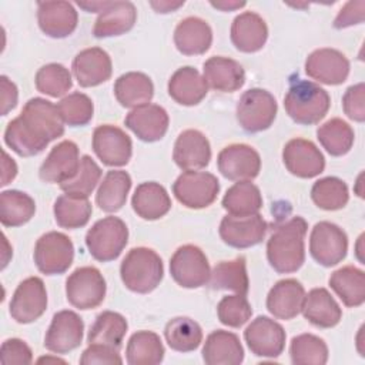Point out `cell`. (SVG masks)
<instances>
[{"instance_id":"53","label":"cell","mask_w":365,"mask_h":365,"mask_svg":"<svg viewBox=\"0 0 365 365\" xmlns=\"http://www.w3.org/2000/svg\"><path fill=\"white\" fill-rule=\"evenodd\" d=\"M81 365H93V364H123V359L118 354V349L98 345V344H88L87 349L81 354L80 358Z\"/></svg>"},{"instance_id":"50","label":"cell","mask_w":365,"mask_h":365,"mask_svg":"<svg viewBox=\"0 0 365 365\" xmlns=\"http://www.w3.org/2000/svg\"><path fill=\"white\" fill-rule=\"evenodd\" d=\"M217 315L221 324L231 328H240L251 318L252 308L245 295H227L218 302Z\"/></svg>"},{"instance_id":"10","label":"cell","mask_w":365,"mask_h":365,"mask_svg":"<svg viewBox=\"0 0 365 365\" xmlns=\"http://www.w3.org/2000/svg\"><path fill=\"white\" fill-rule=\"evenodd\" d=\"M170 274L182 288H200L208 284L211 269L202 250L197 245L185 244L173 254Z\"/></svg>"},{"instance_id":"46","label":"cell","mask_w":365,"mask_h":365,"mask_svg":"<svg viewBox=\"0 0 365 365\" xmlns=\"http://www.w3.org/2000/svg\"><path fill=\"white\" fill-rule=\"evenodd\" d=\"M289 355L295 365H324L328 361V346L314 334H301L292 338Z\"/></svg>"},{"instance_id":"12","label":"cell","mask_w":365,"mask_h":365,"mask_svg":"<svg viewBox=\"0 0 365 365\" xmlns=\"http://www.w3.org/2000/svg\"><path fill=\"white\" fill-rule=\"evenodd\" d=\"M47 308V291L38 277L21 281L10 301V315L19 324H30L38 319Z\"/></svg>"},{"instance_id":"25","label":"cell","mask_w":365,"mask_h":365,"mask_svg":"<svg viewBox=\"0 0 365 365\" xmlns=\"http://www.w3.org/2000/svg\"><path fill=\"white\" fill-rule=\"evenodd\" d=\"M305 289L295 278H285L278 281L267 295V309L274 318L292 319L302 308Z\"/></svg>"},{"instance_id":"60","label":"cell","mask_w":365,"mask_h":365,"mask_svg":"<svg viewBox=\"0 0 365 365\" xmlns=\"http://www.w3.org/2000/svg\"><path fill=\"white\" fill-rule=\"evenodd\" d=\"M43 361H58V362H64L63 359H58V358H40L38 362H43Z\"/></svg>"},{"instance_id":"30","label":"cell","mask_w":365,"mask_h":365,"mask_svg":"<svg viewBox=\"0 0 365 365\" xmlns=\"http://www.w3.org/2000/svg\"><path fill=\"white\" fill-rule=\"evenodd\" d=\"M212 43V30L210 24L200 17H187L181 20L174 30V44L185 56H197L208 51Z\"/></svg>"},{"instance_id":"11","label":"cell","mask_w":365,"mask_h":365,"mask_svg":"<svg viewBox=\"0 0 365 365\" xmlns=\"http://www.w3.org/2000/svg\"><path fill=\"white\" fill-rule=\"evenodd\" d=\"M348 237L341 227L329 221H319L314 225L309 235V252L318 264L334 267L345 258Z\"/></svg>"},{"instance_id":"7","label":"cell","mask_w":365,"mask_h":365,"mask_svg":"<svg viewBox=\"0 0 365 365\" xmlns=\"http://www.w3.org/2000/svg\"><path fill=\"white\" fill-rule=\"evenodd\" d=\"M33 258L40 272L46 275L63 274L73 264L74 245L66 234L50 231L37 240Z\"/></svg>"},{"instance_id":"1","label":"cell","mask_w":365,"mask_h":365,"mask_svg":"<svg viewBox=\"0 0 365 365\" xmlns=\"http://www.w3.org/2000/svg\"><path fill=\"white\" fill-rule=\"evenodd\" d=\"M64 134V121L57 106L51 101L30 98L19 117L13 118L4 130V143L19 155L40 154L50 141Z\"/></svg>"},{"instance_id":"9","label":"cell","mask_w":365,"mask_h":365,"mask_svg":"<svg viewBox=\"0 0 365 365\" xmlns=\"http://www.w3.org/2000/svg\"><path fill=\"white\" fill-rule=\"evenodd\" d=\"M220 191V181L207 171H184L173 184L175 198L187 208H205L211 205Z\"/></svg>"},{"instance_id":"43","label":"cell","mask_w":365,"mask_h":365,"mask_svg":"<svg viewBox=\"0 0 365 365\" xmlns=\"http://www.w3.org/2000/svg\"><path fill=\"white\" fill-rule=\"evenodd\" d=\"M164 336L171 349L178 352H191L202 342V329L194 319L177 317L167 322Z\"/></svg>"},{"instance_id":"15","label":"cell","mask_w":365,"mask_h":365,"mask_svg":"<svg viewBox=\"0 0 365 365\" xmlns=\"http://www.w3.org/2000/svg\"><path fill=\"white\" fill-rule=\"evenodd\" d=\"M84 322L70 309L58 311L53 315L51 324L44 336V346L54 354H67L83 341Z\"/></svg>"},{"instance_id":"51","label":"cell","mask_w":365,"mask_h":365,"mask_svg":"<svg viewBox=\"0 0 365 365\" xmlns=\"http://www.w3.org/2000/svg\"><path fill=\"white\" fill-rule=\"evenodd\" d=\"M33 361L30 346L20 338H9L1 344L0 362L3 365H27Z\"/></svg>"},{"instance_id":"41","label":"cell","mask_w":365,"mask_h":365,"mask_svg":"<svg viewBox=\"0 0 365 365\" xmlns=\"http://www.w3.org/2000/svg\"><path fill=\"white\" fill-rule=\"evenodd\" d=\"M36 212L34 200L23 191L7 190L0 194V221L4 227H20Z\"/></svg>"},{"instance_id":"19","label":"cell","mask_w":365,"mask_h":365,"mask_svg":"<svg viewBox=\"0 0 365 365\" xmlns=\"http://www.w3.org/2000/svg\"><path fill=\"white\" fill-rule=\"evenodd\" d=\"M221 240L234 248H250L259 244L267 232V222L259 214L247 217L225 215L220 222Z\"/></svg>"},{"instance_id":"16","label":"cell","mask_w":365,"mask_h":365,"mask_svg":"<svg viewBox=\"0 0 365 365\" xmlns=\"http://www.w3.org/2000/svg\"><path fill=\"white\" fill-rule=\"evenodd\" d=\"M93 150L108 167L125 165L133 154L131 138L118 127L103 124L93 133Z\"/></svg>"},{"instance_id":"58","label":"cell","mask_w":365,"mask_h":365,"mask_svg":"<svg viewBox=\"0 0 365 365\" xmlns=\"http://www.w3.org/2000/svg\"><path fill=\"white\" fill-rule=\"evenodd\" d=\"M247 3L245 1H234V0H221V1H211V6L218 9V10H222V11H232V10H237V9H241L244 7Z\"/></svg>"},{"instance_id":"57","label":"cell","mask_w":365,"mask_h":365,"mask_svg":"<svg viewBox=\"0 0 365 365\" xmlns=\"http://www.w3.org/2000/svg\"><path fill=\"white\" fill-rule=\"evenodd\" d=\"M151 7L157 11V13H170V11H175L177 9H180L181 6H184V1H150Z\"/></svg>"},{"instance_id":"20","label":"cell","mask_w":365,"mask_h":365,"mask_svg":"<svg viewBox=\"0 0 365 365\" xmlns=\"http://www.w3.org/2000/svg\"><path fill=\"white\" fill-rule=\"evenodd\" d=\"M78 167L80 157L77 144L74 141L64 140L51 148L40 165L38 175L44 182L63 184L77 174Z\"/></svg>"},{"instance_id":"52","label":"cell","mask_w":365,"mask_h":365,"mask_svg":"<svg viewBox=\"0 0 365 365\" xmlns=\"http://www.w3.org/2000/svg\"><path fill=\"white\" fill-rule=\"evenodd\" d=\"M364 96H365V84L358 83V84L348 87L342 97L344 113L346 114L348 118H351L356 123H364V120H365Z\"/></svg>"},{"instance_id":"18","label":"cell","mask_w":365,"mask_h":365,"mask_svg":"<svg viewBox=\"0 0 365 365\" xmlns=\"http://www.w3.org/2000/svg\"><path fill=\"white\" fill-rule=\"evenodd\" d=\"M287 170L299 178H314L325 168V158L319 148L309 140L292 138L282 150Z\"/></svg>"},{"instance_id":"49","label":"cell","mask_w":365,"mask_h":365,"mask_svg":"<svg viewBox=\"0 0 365 365\" xmlns=\"http://www.w3.org/2000/svg\"><path fill=\"white\" fill-rule=\"evenodd\" d=\"M57 108L60 111L63 121L71 127L88 124L94 113V106L91 98L87 94L78 93V91L63 97L58 101Z\"/></svg>"},{"instance_id":"22","label":"cell","mask_w":365,"mask_h":365,"mask_svg":"<svg viewBox=\"0 0 365 365\" xmlns=\"http://www.w3.org/2000/svg\"><path fill=\"white\" fill-rule=\"evenodd\" d=\"M37 20L46 36L63 38L76 30L78 16L74 6L68 1H38Z\"/></svg>"},{"instance_id":"45","label":"cell","mask_w":365,"mask_h":365,"mask_svg":"<svg viewBox=\"0 0 365 365\" xmlns=\"http://www.w3.org/2000/svg\"><path fill=\"white\" fill-rule=\"evenodd\" d=\"M311 198L321 210H341L349 200L348 185L338 177H324L314 182L311 188Z\"/></svg>"},{"instance_id":"37","label":"cell","mask_w":365,"mask_h":365,"mask_svg":"<svg viewBox=\"0 0 365 365\" xmlns=\"http://www.w3.org/2000/svg\"><path fill=\"white\" fill-rule=\"evenodd\" d=\"M127 328V319L121 314L114 311H103L97 315L94 324L91 325L87 341L88 344L106 345L120 351Z\"/></svg>"},{"instance_id":"13","label":"cell","mask_w":365,"mask_h":365,"mask_svg":"<svg viewBox=\"0 0 365 365\" xmlns=\"http://www.w3.org/2000/svg\"><path fill=\"white\" fill-rule=\"evenodd\" d=\"M244 339L250 351L262 358H277L285 348L287 334L281 324L259 315L244 331Z\"/></svg>"},{"instance_id":"32","label":"cell","mask_w":365,"mask_h":365,"mask_svg":"<svg viewBox=\"0 0 365 365\" xmlns=\"http://www.w3.org/2000/svg\"><path fill=\"white\" fill-rule=\"evenodd\" d=\"M137 20V10L131 1H111L103 10L93 27V34L98 38L121 36L130 31Z\"/></svg>"},{"instance_id":"8","label":"cell","mask_w":365,"mask_h":365,"mask_svg":"<svg viewBox=\"0 0 365 365\" xmlns=\"http://www.w3.org/2000/svg\"><path fill=\"white\" fill-rule=\"evenodd\" d=\"M106 279L96 267H80L66 281L67 301L78 309L97 308L106 298Z\"/></svg>"},{"instance_id":"3","label":"cell","mask_w":365,"mask_h":365,"mask_svg":"<svg viewBox=\"0 0 365 365\" xmlns=\"http://www.w3.org/2000/svg\"><path fill=\"white\" fill-rule=\"evenodd\" d=\"M331 97L327 90L312 81L299 78L291 83L284 97L287 114L295 123L304 125L319 123L327 115Z\"/></svg>"},{"instance_id":"55","label":"cell","mask_w":365,"mask_h":365,"mask_svg":"<svg viewBox=\"0 0 365 365\" xmlns=\"http://www.w3.org/2000/svg\"><path fill=\"white\" fill-rule=\"evenodd\" d=\"M0 90H1V108L0 113L1 115H6L9 111H11L16 104H17V98H19V91L16 84L9 80V77L1 76L0 77Z\"/></svg>"},{"instance_id":"44","label":"cell","mask_w":365,"mask_h":365,"mask_svg":"<svg viewBox=\"0 0 365 365\" xmlns=\"http://www.w3.org/2000/svg\"><path fill=\"white\" fill-rule=\"evenodd\" d=\"M317 138L331 155L341 157L352 148L355 134L342 118H331L318 127Z\"/></svg>"},{"instance_id":"4","label":"cell","mask_w":365,"mask_h":365,"mask_svg":"<svg viewBox=\"0 0 365 365\" xmlns=\"http://www.w3.org/2000/svg\"><path fill=\"white\" fill-rule=\"evenodd\" d=\"M120 275L123 284L130 291L148 294L155 289L163 279V259L151 248H131L120 265Z\"/></svg>"},{"instance_id":"17","label":"cell","mask_w":365,"mask_h":365,"mask_svg":"<svg viewBox=\"0 0 365 365\" xmlns=\"http://www.w3.org/2000/svg\"><path fill=\"white\" fill-rule=\"evenodd\" d=\"M305 73L322 84L338 86L349 76V61L339 50L318 48L307 57Z\"/></svg>"},{"instance_id":"54","label":"cell","mask_w":365,"mask_h":365,"mask_svg":"<svg viewBox=\"0 0 365 365\" xmlns=\"http://www.w3.org/2000/svg\"><path fill=\"white\" fill-rule=\"evenodd\" d=\"M365 17V1H348L334 20L335 29H346L354 24H361Z\"/></svg>"},{"instance_id":"27","label":"cell","mask_w":365,"mask_h":365,"mask_svg":"<svg viewBox=\"0 0 365 365\" xmlns=\"http://www.w3.org/2000/svg\"><path fill=\"white\" fill-rule=\"evenodd\" d=\"M202 73L207 86L222 93L237 91L245 83V71L242 66L238 61L222 56L210 57L204 63Z\"/></svg>"},{"instance_id":"5","label":"cell","mask_w":365,"mask_h":365,"mask_svg":"<svg viewBox=\"0 0 365 365\" xmlns=\"http://www.w3.org/2000/svg\"><path fill=\"white\" fill-rule=\"evenodd\" d=\"M128 241V228L118 217L98 220L86 234V245L90 255L101 262L115 259Z\"/></svg>"},{"instance_id":"23","label":"cell","mask_w":365,"mask_h":365,"mask_svg":"<svg viewBox=\"0 0 365 365\" xmlns=\"http://www.w3.org/2000/svg\"><path fill=\"white\" fill-rule=\"evenodd\" d=\"M73 74L81 87H94L111 77L113 64L108 53L100 47L81 50L73 60Z\"/></svg>"},{"instance_id":"14","label":"cell","mask_w":365,"mask_h":365,"mask_svg":"<svg viewBox=\"0 0 365 365\" xmlns=\"http://www.w3.org/2000/svg\"><path fill=\"white\" fill-rule=\"evenodd\" d=\"M220 173L231 181H251L261 170V157L248 144H231L217 157Z\"/></svg>"},{"instance_id":"35","label":"cell","mask_w":365,"mask_h":365,"mask_svg":"<svg viewBox=\"0 0 365 365\" xmlns=\"http://www.w3.org/2000/svg\"><path fill=\"white\" fill-rule=\"evenodd\" d=\"M329 287L345 307L355 308L365 301V272L354 265H345L329 277Z\"/></svg>"},{"instance_id":"48","label":"cell","mask_w":365,"mask_h":365,"mask_svg":"<svg viewBox=\"0 0 365 365\" xmlns=\"http://www.w3.org/2000/svg\"><path fill=\"white\" fill-rule=\"evenodd\" d=\"M101 178V168L98 167V164L90 157V155H83L80 158V167L77 174L60 184V188L70 195H76V197H87L94 191L96 185L98 184Z\"/></svg>"},{"instance_id":"36","label":"cell","mask_w":365,"mask_h":365,"mask_svg":"<svg viewBox=\"0 0 365 365\" xmlns=\"http://www.w3.org/2000/svg\"><path fill=\"white\" fill-rule=\"evenodd\" d=\"M131 188V177L123 170L108 171L96 194L97 205L106 212H115L123 208Z\"/></svg>"},{"instance_id":"29","label":"cell","mask_w":365,"mask_h":365,"mask_svg":"<svg viewBox=\"0 0 365 365\" xmlns=\"http://www.w3.org/2000/svg\"><path fill=\"white\" fill-rule=\"evenodd\" d=\"M301 312L318 328H332L342 318V309L325 288H314L304 297Z\"/></svg>"},{"instance_id":"28","label":"cell","mask_w":365,"mask_h":365,"mask_svg":"<svg viewBox=\"0 0 365 365\" xmlns=\"http://www.w3.org/2000/svg\"><path fill=\"white\" fill-rule=\"evenodd\" d=\"M202 359L207 365H238L244 361V348L234 332L217 329L204 342Z\"/></svg>"},{"instance_id":"40","label":"cell","mask_w":365,"mask_h":365,"mask_svg":"<svg viewBox=\"0 0 365 365\" xmlns=\"http://www.w3.org/2000/svg\"><path fill=\"white\" fill-rule=\"evenodd\" d=\"M130 365H157L164 359V346L160 336L153 331L134 332L125 348Z\"/></svg>"},{"instance_id":"38","label":"cell","mask_w":365,"mask_h":365,"mask_svg":"<svg viewBox=\"0 0 365 365\" xmlns=\"http://www.w3.org/2000/svg\"><path fill=\"white\" fill-rule=\"evenodd\" d=\"M208 284L212 289L234 291L240 295H247L250 289V281L245 258L238 257L231 261L218 262L210 274Z\"/></svg>"},{"instance_id":"26","label":"cell","mask_w":365,"mask_h":365,"mask_svg":"<svg viewBox=\"0 0 365 365\" xmlns=\"http://www.w3.org/2000/svg\"><path fill=\"white\" fill-rule=\"evenodd\" d=\"M268 38V27L264 19L254 11L238 14L231 24V41L242 53L261 50Z\"/></svg>"},{"instance_id":"59","label":"cell","mask_w":365,"mask_h":365,"mask_svg":"<svg viewBox=\"0 0 365 365\" xmlns=\"http://www.w3.org/2000/svg\"><path fill=\"white\" fill-rule=\"evenodd\" d=\"M111 1H77V6L84 9L86 11H103L106 10Z\"/></svg>"},{"instance_id":"42","label":"cell","mask_w":365,"mask_h":365,"mask_svg":"<svg viewBox=\"0 0 365 365\" xmlns=\"http://www.w3.org/2000/svg\"><path fill=\"white\" fill-rule=\"evenodd\" d=\"M56 222L61 228L76 230L84 227L93 212L91 202L87 197H76L70 194H63L57 197L53 207Z\"/></svg>"},{"instance_id":"39","label":"cell","mask_w":365,"mask_h":365,"mask_svg":"<svg viewBox=\"0 0 365 365\" xmlns=\"http://www.w3.org/2000/svg\"><path fill=\"white\" fill-rule=\"evenodd\" d=\"M222 207L230 215L235 217L258 214L262 207V195L259 188L251 181H237L227 190L222 198Z\"/></svg>"},{"instance_id":"47","label":"cell","mask_w":365,"mask_h":365,"mask_svg":"<svg viewBox=\"0 0 365 365\" xmlns=\"http://www.w3.org/2000/svg\"><path fill=\"white\" fill-rule=\"evenodd\" d=\"M36 88L50 97L64 96L73 86L68 68L58 63H50L38 68L34 77Z\"/></svg>"},{"instance_id":"24","label":"cell","mask_w":365,"mask_h":365,"mask_svg":"<svg viewBox=\"0 0 365 365\" xmlns=\"http://www.w3.org/2000/svg\"><path fill=\"white\" fill-rule=\"evenodd\" d=\"M168 114L157 104H145L133 108L125 115V125L145 143L161 140L168 130Z\"/></svg>"},{"instance_id":"31","label":"cell","mask_w":365,"mask_h":365,"mask_svg":"<svg viewBox=\"0 0 365 365\" xmlns=\"http://www.w3.org/2000/svg\"><path fill=\"white\" fill-rule=\"evenodd\" d=\"M207 93L208 86L204 77L191 66L178 68L168 81L170 97L181 106H197Z\"/></svg>"},{"instance_id":"2","label":"cell","mask_w":365,"mask_h":365,"mask_svg":"<svg viewBox=\"0 0 365 365\" xmlns=\"http://www.w3.org/2000/svg\"><path fill=\"white\" fill-rule=\"evenodd\" d=\"M308 230L307 221L297 215L279 224L267 242L269 265L279 274L298 271L305 261L304 240Z\"/></svg>"},{"instance_id":"33","label":"cell","mask_w":365,"mask_h":365,"mask_svg":"<svg viewBox=\"0 0 365 365\" xmlns=\"http://www.w3.org/2000/svg\"><path fill=\"white\" fill-rule=\"evenodd\" d=\"M133 210L143 220H158L171 208V200L167 190L155 181L141 182L131 198Z\"/></svg>"},{"instance_id":"34","label":"cell","mask_w":365,"mask_h":365,"mask_svg":"<svg viewBox=\"0 0 365 365\" xmlns=\"http://www.w3.org/2000/svg\"><path fill=\"white\" fill-rule=\"evenodd\" d=\"M114 96L123 107L137 108L150 104L154 96V86L147 74L130 71L115 80Z\"/></svg>"},{"instance_id":"21","label":"cell","mask_w":365,"mask_h":365,"mask_svg":"<svg viewBox=\"0 0 365 365\" xmlns=\"http://www.w3.org/2000/svg\"><path fill=\"white\" fill-rule=\"evenodd\" d=\"M173 160L184 171H197L207 167L211 160L208 138L198 130H184L175 140Z\"/></svg>"},{"instance_id":"56","label":"cell","mask_w":365,"mask_h":365,"mask_svg":"<svg viewBox=\"0 0 365 365\" xmlns=\"http://www.w3.org/2000/svg\"><path fill=\"white\" fill-rule=\"evenodd\" d=\"M1 170H3V173H1V182L0 184L7 185L17 175V164L14 163V160L6 151H3Z\"/></svg>"},{"instance_id":"6","label":"cell","mask_w":365,"mask_h":365,"mask_svg":"<svg viewBox=\"0 0 365 365\" xmlns=\"http://www.w3.org/2000/svg\"><path fill=\"white\" fill-rule=\"evenodd\" d=\"M275 97L262 88H250L238 100L237 120L247 133H259L271 127L277 115Z\"/></svg>"}]
</instances>
